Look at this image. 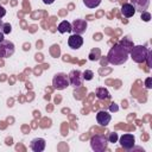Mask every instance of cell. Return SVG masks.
<instances>
[{
  "label": "cell",
  "mask_w": 152,
  "mask_h": 152,
  "mask_svg": "<svg viewBox=\"0 0 152 152\" xmlns=\"http://www.w3.org/2000/svg\"><path fill=\"white\" fill-rule=\"evenodd\" d=\"M128 57H129V51L126 50L120 43L114 44L107 55V59L112 65H121L127 62Z\"/></svg>",
  "instance_id": "6da1fadb"
},
{
  "label": "cell",
  "mask_w": 152,
  "mask_h": 152,
  "mask_svg": "<svg viewBox=\"0 0 152 152\" xmlns=\"http://www.w3.org/2000/svg\"><path fill=\"white\" fill-rule=\"evenodd\" d=\"M147 52H148V49L146 46H144V45H135V46H133L131 49L129 55H131V58L135 63H142L146 59Z\"/></svg>",
  "instance_id": "7a4b0ae2"
},
{
  "label": "cell",
  "mask_w": 152,
  "mask_h": 152,
  "mask_svg": "<svg viewBox=\"0 0 152 152\" xmlns=\"http://www.w3.org/2000/svg\"><path fill=\"white\" fill-rule=\"evenodd\" d=\"M108 146V140L107 137L101 135V134H96L94 137H91L90 139V147L93 151L95 152H102L107 148Z\"/></svg>",
  "instance_id": "3957f363"
},
{
  "label": "cell",
  "mask_w": 152,
  "mask_h": 152,
  "mask_svg": "<svg viewBox=\"0 0 152 152\" xmlns=\"http://www.w3.org/2000/svg\"><path fill=\"white\" fill-rule=\"evenodd\" d=\"M52 86L57 90H63V89L68 88L70 86L68 75L64 72H57L52 78Z\"/></svg>",
  "instance_id": "277c9868"
},
{
  "label": "cell",
  "mask_w": 152,
  "mask_h": 152,
  "mask_svg": "<svg viewBox=\"0 0 152 152\" xmlns=\"http://www.w3.org/2000/svg\"><path fill=\"white\" fill-rule=\"evenodd\" d=\"M14 53V44L10 40L4 39L0 43V57L1 58H8Z\"/></svg>",
  "instance_id": "5b68a950"
},
{
  "label": "cell",
  "mask_w": 152,
  "mask_h": 152,
  "mask_svg": "<svg viewBox=\"0 0 152 152\" xmlns=\"http://www.w3.org/2000/svg\"><path fill=\"white\" fill-rule=\"evenodd\" d=\"M68 77H69L70 86H72L74 88H80L83 83V76L80 70H71Z\"/></svg>",
  "instance_id": "8992f818"
},
{
  "label": "cell",
  "mask_w": 152,
  "mask_h": 152,
  "mask_svg": "<svg viewBox=\"0 0 152 152\" xmlns=\"http://www.w3.org/2000/svg\"><path fill=\"white\" fill-rule=\"evenodd\" d=\"M87 27H88V24L84 19H75L71 24V31H74V33H76V34H81V36L83 33H86Z\"/></svg>",
  "instance_id": "52a82bcc"
},
{
  "label": "cell",
  "mask_w": 152,
  "mask_h": 152,
  "mask_svg": "<svg viewBox=\"0 0 152 152\" xmlns=\"http://www.w3.org/2000/svg\"><path fill=\"white\" fill-rule=\"evenodd\" d=\"M135 144V138L133 134H124L120 137V145L127 151H131L134 147Z\"/></svg>",
  "instance_id": "ba28073f"
},
{
  "label": "cell",
  "mask_w": 152,
  "mask_h": 152,
  "mask_svg": "<svg viewBox=\"0 0 152 152\" xmlns=\"http://www.w3.org/2000/svg\"><path fill=\"white\" fill-rule=\"evenodd\" d=\"M68 45L71 49H74V50L80 49L83 45V38H82V36L81 34H76V33L71 34L69 37V39H68Z\"/></svg>",
  "instance_id": "9c48e42d"
},
{
  "label": "cell",
  "mask_w": 152,
  "mask_h": 152,
  "mask_svg": "<svg viewBox=\"0 0 152 152\" xmlns=\"http://www.w3.org/2000/svg\"><path fill=\"white\" fill-rule=\"evenodd\" d=\"M110 120H112V116H110V114L108 112H106V110H99L97 112V114H96V121H97L99 125L106 127L110 122Z\"/></svg>",
  "instance_id": "30bf717a"
},
{
  "label": "cell",
  "mask_w": 152,
  "mask_h": 152,
  "mask_svg": "<svg viewBox=\"0 0 152 152\" xmlns=\"http://www.w3.org/2000/svg\"><path fill=\"white\" fill-rule=\"evenodd\" d=\"M45 140L43 138H34L30 142V147L33 152H42L45 148Z\"/></svg>",
  "instance_id": "8fae6325"
},
{
  "label": "cell",
  "mask_w": 152,
  "mask_h": 152,
  "mask_svg": "<svg viewBox=\"0 0 152 152\" xmlns=\"http://www.w3.org/2000/svg\"><path fill=\"white\" fill-rule=\"evenodd\" d=\"M131 4L138 12H144L150 6V0H131Z\"/></svg>",
  "instance_id": "7c38bea8"
},
{
  "label": "cell",
  "mask_w": 152,
  "mask_h": 152,
  "mask_svg": "<svg viewBox=\"0 0 152 152\" xmlns=\"http://www.w3.org/2000/svg\"><path fill=\"white\" fill-rule=\"evenodd\" d=\"M135 8L133 7L132 4H124L121 6V14L125 17V18H131L135 14Z\"/></svg>",
  "instance_id": "4fadbf2b"
},
{
  "label": "cell",
  "mask_w": 152,
  "mask_h": 152,
  "mask_svg": "<svg viewBox=\"0 0 152 152\" xmlns=\"http://www.w3.org/2000/svg\"><path fill=\"white\" fill-rule=\"evenodd\" d=\"M95 94H96V97H97L99 100H108V99H110L109 91H108L106 88H103V87L97 88Z\"/></svg>",
  "instance_id": "5bb4252c"
},
{
  "label": "cell",
  "mask_w": 152,
  "mask_h": 152,
  "mask_svg": "<svg viewBox=\"0 0 152 152\" xmlns=\"http://www.w3.org/2000/svg\"><path fill=\"white\" fill-rule=\"evenodd\" d=\"M58 32L59 33H66V32H71V24L68 21V20H63L58 24V27H57Z\"/></svg>",
  "instance_id": "9a60e30c"
},
{
  "label": "cell",
  "mask_w": 152,
  "mask_h": 152,
  "mask_svg": "<svg viewBox=\"0 0 152 152\" xmlns=\"http://www.w3.org/2000/svg\"><path fill=\"white\" fill-rule=\"evenodd\" d=\"M88 8H95L101 4V0H82Z\"/></svg>",
  "instance_id": "2e32d148"
},
{
  "label": "cell",
  "mask_w": 152,
  "mask_h": 152,
  "mask_svg": "<svg viewBox=\"0 0 152 152\" xmlns=\"http://www.w3.org/2000/svg\"><path fill=\"white\" fill-rule=\"evenodd\" d=\"M120 44H121L126 50H128V51H131V49L134 46L129 38H124V39H121V40H120Z\"/></svg>",
  "instance_id": "e0dca14e"
},
{
  "label": "cell",
  "mask_w": 152,
  "mask_h": 152,
  "mask_svg": "<svg viewBox=\"0 0 152 152\" xmlns=\"http://www.w3.org/2000/svg\"><path fill=\"white\" fill-rule=\"evenodd\" d=\"M101 56V52H100V49H93L89 53V59L90 61H97Z\"/></svg>",
  "instance_id": "ac0fdd59"
},
{
  "label": "cell",
  "mask_w": 152,
  "mask_h": 152,
  "mask_svg": "<svg viewBox=\"0 0 152 152\" xmlns=\"http://www.w3.org/2000/svg\"><path fill=\"white\" fill-rule=\"evenodd\" d=\"M0 30H1V32H2L4 34H10V33L12 32V26H11L10 23H4Z\"/></svg>",
  "instance_id": "d6986e66"
},
{
  "label": "cell",
  "mask_w": 152,
  "mask_h": 152,
  "mask_svg": "<svg viewBox=\"0 0 152 152\" xmlns=\"http://www.w3.org/2000/svg\"><path fill=\"white\" fill-rule=\"evenodd\" d=\"M82 76H83V80H86V81H91L93 77H94V72H93L91 70H84V71L82 72Z\"/></svg>",
  "instance_id": "ffe728a7"
},
{
  "label": "cell",
  "mask_w": 152,
  "mask_h": 152,
  "mask_svg": "<svg viewBox=\"0 0 152 152\" xmlns=\"http://www.w3.org/2000/svg\"><path fill=\"white\" fill-rule=\"evenodd\" d=\"M118 139H119V135H118V133H115V132H110V133L108 134V137H107L108 142H113V144L116 142Z\"/></svg>",
  "instance_id": "44dd1931"
},
{
  "label": "cell",
  "mask_w": 152,
  "mask_h": 152,
  "mask_svg": "<svg viewBox=\"0 0 152 152\" xmlns=\"http://www.w3.org/2000/svg\"><path fill=\"white\" fill-rule=\"evenodd\" d=\"M140 19H142L144 21H150L151 20V14L147 12V11H144V12H141V15H140Z\"/></svg>",
  "instance_id": "7402d4cb"
},
{
  "label": "cell",
  "mask_w": 152,
  "mask_h": 152,
  "mask_svg": "<svg viewBox=\"0 0 152 152\" xmlns=\"http://www.w3.org/2000/svg\"><path fill=\"white\" fill-rule=\"evenodd\" d=\"M151 58H152V51L148 49V52H147V56H146V62H147V66L148 68H152V61H151Z\"/></svg>",
  "instance_id": "603a6c76"
},
{
  "label": "cell",
  "mask_w": 152,
  "mask_h": 152,
  "mask_svg": "<svg viewBox=\"0 0 152 152\" xmlns=\"http://www.w3.org/2000/svg\"><path fill=\"white\" fill-rule=\"evenodd\" d=\"M118 110H119V106H118L116 103H110V104H109V112L115 113V112H118Z\"/></svg>",
  "instance_id": "cb8c5ba5"
},
{
  "label": "cell",
  "mask_w": 152,
  "mask_h": 152,
  "mask_svg": "<svg viewBox=\"0 0 152 152\" xmlns=\"http://www.w3.org/2000/svg\"><path fill=\"white\" fill-rule=\"evenodd\" d=\"M145 87H146L147 89H151V88H152V77H147V78L145 80Z\"/></svg>",
  "instance_id": "d4e9b609"
},
{
  "label": "cell",
  "mask_w": 152,
  "mask_h": 152,
  "mask_svg": "<svg viewBox=\"0 0 152 152\" xmlns=\"http://www.w3.org/2000/svg\"><path fill=\"white\" fill-rule=\"evenodd\" d=\"M5 15H6V10H5L4 6L0 5V19H1L2 17H5Z\"/></svg>",
  "instance_id": "484cf974"
},
{
  "label": "cell",
  "mask_w": 152,
  "mask_h": 152,
  "mask_svg": "<svg viewBox=\"0 0 152 152\" xmlns=\"http://www.w3.org/2000/svg\"><path fill=\"white\" fill-rule=\"evenodd\" d=\"M53 1H55V0H43V2H44L45 5H51V4H53Z\"/></svg>",
  "instance_id": "4316f807"
},
{
  "label": "cell",
  "mask_w": 152,
  "mask_h": 152,
  "mask_svg": "<svg viewBox=\"0 0 152 152\" xmlns=\"http://www.w3.org/2000/svg\"><path fill=\"white\" fill-rule=\"evenodd\" d=\"M4 36H5V34H4V33H2L1 31H0V43H1V42H2L4 39H5V38H4Z\"/></svg>",
  "instance_id": "83f0119b"
},
{
  "label": "cell",
  "mask_w": 152,
  "mask_h": 152,
  "mask_svg": "<svg viewBox=\"0 0 152 152\" xmlns=\"http://www.w3.org/2000/svg\"><path fill=\"white\" fill-rule=\"evenodd\" d=\"M2 24H4V23H2V20L0 19V28H1V26H2Z\"/></svg>",
  "instance_id": "f1b7e54d"
}]
</instances>
